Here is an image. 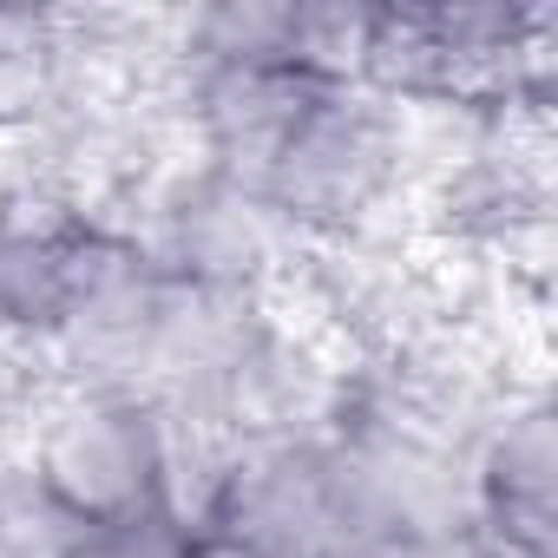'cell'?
Returning a JSON list of instances; mask_svg holds the SVG:
<instances>
[{"instance_id":"1","label":"cell","mask_w":558,"mask_h":558,"mask_svg":"<svg viewBox=\"0 0 558 558\" xmlns=\"http://www.w3.org/2000/svg\"><path fill=\"white\" fill-rule=\"evenodd\" d=\"M14 453L73 532H132L171 512V427L151 395L66 388L47 375L21 408Z\"/></svg>"},{"instance_id":"2","label":"cell","mask_w":558,"mask_h":558,"mask_svg":"<svg viewBox=\"0 0 558 558\" xmlns=\"http://www.w3.org/2000/svg\"><path fill=\"white\" fill-rule=\"evenodd\" d=\"M263 204L296 243H362L401 230L395 217L414 204L401 106L368 86H329L276 151Z\"/></svg>"},{"instance_id":"3","label":"cell","mask_w":558,"mask_h":558,"mask_svg":"<svg viewBox=\"0 0 558 558\" xmlns=\"http://www.w3.org/2000/svg\"><path fill=\"white\" fill-rule=\"evenodd\" d=\"M125 230L145 243V256L165 276L197 283V290H230V296H263L296 256V236L276 223L263 191L230 184L197 158L171 165L145 191Z\"/></svg>"},{"instance_id":"4","label":"cell","mask_w":558,"mask_h":558,"mask_svg":"<svg viewBox=\"0 0 558 558\" xmlns=\"http://www.w3.org/2000/svg\"><path fill=\"white\" fill-rule=\"evenodd\" d=\"M197 525L230 532L256 558H362L349 493L323 434L243 440L217 473V493Z\"/></svg>"},{"instance_id":"5","label":"cell","mask_w":558,"mask_h":558,"mask_svg":"<svg viewBox=\"0 0 558 558\" xmlns=\"http://www.w3.org/2000/svg\"><path fill=\"white\" fill-rule=\"evenodd\" d=\"M466 551L558 558V414L545 388L506 395L466 440Z\"/></svg>"},{"instance_id":"6","label":"cell","mask_w":558,"mask_h":558,"mask_svg":"<svg viewBox=\"0 0 558 558\" xmlns=\"http://www.w3.org/2000/svg\"><path fill=\"white\" fill-rule=\"evenodd\" d=\"M99 236L106 223L73 197L34 178H0V336L14 349L47 355Z\"/></svg>"},{"instance_id":"7","label":"cell","mask_w":558,"mask_h":558,"mask_svg":"<svg viewBox=\"0 0 558 558\" xmlns=\"http://www.w3.org/2000/svg\"><path fill=\"white\" fill-rule=\"evenodd\" d=\"M323 93L329 86L303 80L296 66H184L178 112H184L191 158L230 184L263 191L276 151L290 145V132L310 119Z\"/></svg>"},{"instance_id":"8","label":"cell","mask_w":558,"mask_h":558,"mask_svg":"<svg viewBox=\"0 0 558 558\" xmlns=\"http://www.w3.org/2000/svg\"><path fill=\"white\" fill-rule=\"evenodd\" d=\"M86 93L73 21L53 8H0V138L47 132Z\"/></svg>"},{"instance_id":"9","label":"cell","mask_w":558,"mask_h":558,"mask_svg":"<svg viewBox=\"0 0 558 558\" xmlns=\"http://www.w3.org/2000/svg\"><path fill=\"white\" fill-rule=\"evenodd\" d=\"M375 8L355 0H290V66L316 86H362Z\"/></svg>"},{"instance_id":"10","label":"cell","mask_w":558,"mask_h":558,"mask_svg":"<svg viewBox=\"0 0 558 558\" xmlns=\"http://www.w3.org/2000/svg\"><path fill=\"white\" fill-rule=\"evenodd\" d=\"M178 558H256V551H250V545H236V538H230V532H217V525H184Z\"/></svg>"},{"instance_id":"11","label":"cell","mask_w":558,"mask_h":558,"mask_svg":"<svg viewBox=\"0 0 558 558\" xmlns=\"http://www.w3.org/2000/svg\"><path fill=\"white\" fill-rule=\"evenodd\" d=\"M466 558H480V551H466Z\"/></svg>"}]
</instances>
